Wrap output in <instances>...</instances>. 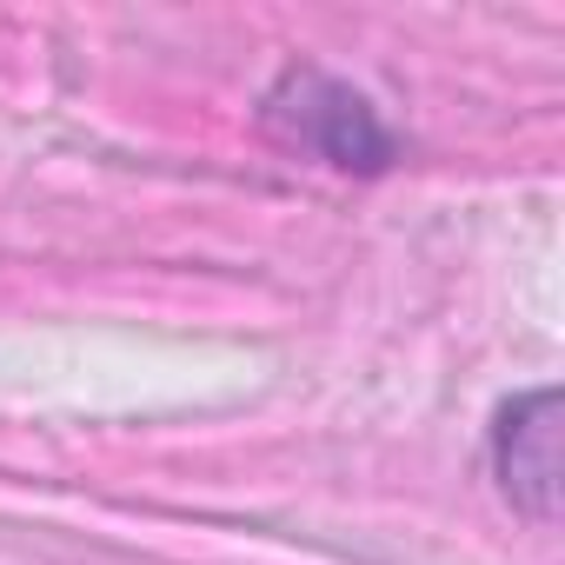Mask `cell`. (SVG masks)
<instances>
[{
    "mask_svg": "<svg viewBox=\"0 0 565 565\" xmlns=\"http://www.w3.org/2000/svg\"><path fill=\"white\" fill-rule=\"evenodd\" d=\"M259 134L287 153H307L333 173H366V180L399 160V140L380 120V107L353 81L313 61H287L279 81L259 94Z\"/></svg>",
    "mask_w": 565,
    "mask_h": 565,
    "instance_id": "obj_1",
    "label": "cell"
},
{
    "mask_svg": "<svg viewBox=\"0 0 565 565\" xmlns=\"http://www.w3.org/2000/svg\"><path fill=\"white\" fill-rule=\"evenodd\" d=\"M492 472H499V492L525 519L545 525L558 512V386H532V393L499 406V419H492Z\"/></svg>",
    "mask_w": 565,
    "mask_h": 565,
    "instance_id": "obj_2",
    "label": "cell"
}]
</instances>
